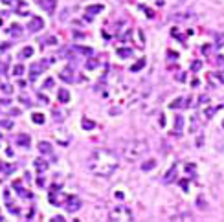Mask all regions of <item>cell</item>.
I'll list each match as a JSON object with an SVG mask.
<instances>
[{
	"instance_id": "6da1fadb",
	"label": "cell",
	"mask_w": 224,
	"mask_h": 222,
	"mask_svg": "<svg viewBox=\"0 0 224 222\" xmlns=\"http://www.w3.org/2000/svg\"><path fill=\"white\" fill-rule=\"evenodd\" d=\"M118 156L108 149H96L90 154V171L98 176H110L118 169Z\"/></svg>"
},
{
	"instance_id": "7a4b0ae2",
	"label": "cell",
	"mask_w": 224,
	"mask_h": 222,
	"mask_svg": "<svg viewBox=\"0 0 224 222\" xmlns=\"http://www.w3.org/2000/svg\"><path fill=\"white\" fill-rule=\"evenodd\" d=\"M147 149H149V143L145 140H132L123 147V158L127 161H136L147 152Z\"/></svg>"
},
{
	"instance_id": "3957f363",
	"label": "cell",
	"mask_w": 224,
	"mask_h": 222,
	"mask_svg": "<svg viewBox=\"0 0 224 222\" xmlns=\"http://www.w3.org/2000/svg\"><path fill=\"white\" fill-rule=\"evenodd\" d=\"M108 219L114 222H120V220H125V222H130L134 217H132V211L127 207V206H116L110 209L108 213Z\"/></svg>"
},
{
	"instance_id": "277c9868",
	"label": "cell",
	"mask_w": 224,
	"mask_h": 222,
	"mask_svg": "<svg viewBox=\"0 0 224 222\" xmlns=\"http://www.w3.org/2000/svg\"><path fill=\"white\" fill-rule=\"evenodd\" d=\"M64 207H66V211L74 213V211H77V209L81 207V200H79L75 195H70V197L64 198Z\"/></svg>"
},
{
	"instance_id": "5b68a950",
	"label": "cell",
	"mask_w": 224,
	"mask_h": 222,
	"mask_svg": "<svg viewBox=\"0 0 224 222\" xmlns=\"http://www.w3.org/2000/svg\"><path fill=\"white\" fill-rule=\"evenodd\" d=\"M42 9L48 13V15H53L55 13V7H57V0H39L37 2Z\"/></svg>"
},
{
	"instance_id": "8992f818",
	"label": "cell",
	"mask_w": 224,
	"mask_h": 222,
	"mask_svg": "<svg viewBox=\"0 0 224 222\" xmlns=\"http://www.w3.org/2000/svg\"><path fill=\"white\" fill-rule=\"evenodd\" d=\"M42 28H44V20H42L41 17H33V19L30 20V24H28V29H30V31H33V33L41 31Z\"/></svg>"
},
{
	"instance_id": "52a82bcc",
	"label": "cell",
	"mask_w": 224,
	"mask_h": 222,
	"mask_svg": "<svg viewBox=\"0 0 224 222\" xmlns=\"http://www.w3.org/2000/svg\"><path fill=\"white\" fill-rule=\"evenodd\" d=\"M59 79L64 81V83H74V68H72V66L62 68L61 74H59Z\"/></svg>"
},
{
	"instance_id": "ba28073f",
	"label": "cell",
	"mask_w": 224,
	"mask_h": 222,
	"mask_svg": "<svg viewBox=\"0 0 224 222\" xmlns=\"http://www.w3.org/2000/svg\"><path fill=\"white\" fill-rule=\"evenodd\" d=\"M42 70H44V64H42V62H33L31 68H30V72H31L30 77H31V79H37V75L41 74Z\"/></svg>"
},
{
	"instance_id": "9c48e42d",
	"label": "cell",
	"mask_w": 224,
	"mask_h": 222,
	"mask_svg": "<svg viewBox=\"0 0 224 222\" xmlns=\"http://www.w3.org/2000/svg\"><path fill=\"white\" fill-rule=\"evenodd\" d=\"M17 145H19V147H24V149H28V147H30V136H28V134H19V136H17Z\"/></svg>"
},
{
	"instance_id": "30bf717a",
	"label": "cell",
	"mask_w": 224,
	"mask_h": 222,
	"mask_svg": "<svg viewBox=\"0 0 224 222\" xmlns=\"http://www.w3.org/2000/svg\"><path fill=\"white\" fill-rule=\"evenodd\" d=\"M175 176H176V163H175V165H171V169L165 173L163 180H165V183H171V182L175 180Z\"/></svg>"
},
{
	"instance_id": "8fae6325",
	"label": "cell",
	"mask_w": 224,
	"mask_h": 222,
	"mask_svg": "<svg viewBox=\"0 0 224 222\" xmlns=\"http://www.w3.org/2000/svg\"><path fill=\"white\" fill-rule=\"evenodd\" d=\"M33 167H35L39 173H44V171H48V161H44L42 158H37V160L33 161Z\"/></svg>"
},
{
	"instance_id": "7c38bea8",
	"label": "cell",
	"mask_w": 224,
	"mask_h": 222,
	"mask_svg": "<svg viewBox=\"0 0 224 222\" xmlns=\"http://www.w3.org/2000/svg\"><path fill=\"white\" fill-rule=\"evenodd\" d=\"M37 149H39L41 154H52V145H50L48 141H39Z\"/></svg>"
},
{
	"instance_id": "4fadbf2b",
	"label": "cell",
	"mask_w": 224,
	"mask_h": 222,
	"mask_svg": "<svg viewBox=\"0 0 224 222\" xmlns=\"http://www.w3.org/2000/svg\"><path fill=\"white\" fill-rule=\"evenodd\" d=\"M222 77H219L217 74H208V83L211 84V86H219L221 83H222Z\"/></svg>"
},
{
	"instance_id": "5bb4252c",
	"label": "cell",
	"mask_w": 224,
	"mask_h": 222,
	"mask_svg": "<svg viewBox=\"0 0 224 222\" xmlns=\"http://www.w3.org/2000/svg\"><path fill=\"white\" fill-rule=\"evenodd\" d=\"M103 9H105V7H103L101 4H96V6H88V7H86V15H92V17H94L96 13H101Z\"/></svg>"
},
{
	"instance_id": "9a60e30c",
	"label": "cell",
	"mask_w": 224,
	"mask_h": 222,
	"mask_svg": "<svg viewBox=\"0 0 224 222\" xmlns=\"http://www.w3.org/2000/svg\"><path fill=\"white\" fill-rule=\"evenodd\" d=\"M57 97H59L61 103H68V101H70V92H68L66 88H61V90L57 92Z\"/></svg>"
},
{
	"instance_id": "2e32d148",
	"label": "cell",
	"mask_w": 224,
	"mask_h": 222,
	"mask_svg": "<svg viewBox=\"0 0 224 222\" xmlns=\"http://www.w3.org/2000/svg\"><path fill=\"white\" fill-rule=\"evenodd\" d=\"M184 129V118L182 116H176L175 118V134H180Z\"/></svg>"
},
{
	"instance_id": "e0dca14e",
	"label": "cell",
	"mask_w": 224,
	"mask_h": 222,
	"mask_svg": "<svg viewBox=\"0 0 224 222\" xmlns=\"http://www.w3.org/2000/svg\"><path fill=\"white\" fill-rule=\"evenodd\" d=\"M116 53H118V57H121V59H129V57L132 55L130 48H118V50H116Z\"/></svg>"
},
{
	"instance_id": "ac0fdd59",
	"label": "cell",
	"mask_w": 224,
	"mask_h": 222,
	"mask_svg": "<svg viewBox=\"0 0 224 222\" xmlns=\"http://www.w3.org/2000/svg\"><path fill=\"white\" fill-rule=\"evenodd\" d=\"M154 167H156V160H154V158H151V160H147V161H143L142 163L143 171H153Z\"/></svg>"
},
{
	"instance_id": "d6986e66",
	"label": "cell",
	"mask_w": 224,
	"mask_h": 222,
	"mask_svg": "<svg viewBox=\"0 0 224 222\" xmlns=\"http://www.w3.org/2000/svg\"><path fill=\"white\" fill-rule=\"evenodd\" d=\"M81 125H83V129H85V130H92V129H94V127H96V123H94V121L86 120V118H83Z\"/></svg>"
},
{
	"instance_id": "ffe728a7",
	"label": "cell",
	"mask_w": 224,
	"mask_h": 222,
	"mask_svg": "<svg viewBox=\"0 0 224 222\" xmlns=\"http://www.w3.org/2000/svg\"><path fill=\"white\" fill-rule=\"evenodd\" d=\"M31 121H33V123H37V125H42V123H44V114L35 112V114L31 116Z\"/></svg>"
},
{
	"instance_id": "44dd1931",
	"label": "cell",
	"mask_w": 224,
	"mask_h": 222,
	"mask_svg": "<svg viewBox=\"0 0 224 222\" xmlns=\"http://www.w3.org/2000/svg\"><path fill=\"white\" fill-rule=\"evenodd\" d=\"M143 66H145V59H140L138 62H134V64L130 66V72H140Z\"/></svg>"
},
{
	"instance_id": "7402d4cb",
	"label": "cell",
	"mask_w": 224,
	"mask_h": 222,
	"mask_svg": "<svg viewBox=\"0 0 224 222\" xmlns=\"http://www.w3.org/2000/svg\"><path fill=\"white\" fill-rule=\"evenodd\" d=\"M21 55H22V57H24V59H28V57H31V55H33V48H31V46H26V48H22Z\"/></svg>"
},
{
	"instance_id": "603a6c76",
	"label": "cell",
	"mask_w": 224,
	"mask_h": 222,
	"mask_svg": "<svg viewBox=\"0 0 224 222\" xmlns=\"http://www.w3.org/2000/svg\"><path fill=\"white\" fill-rule=\"evenodd\" d=\"M9 31H11V35H13V37H21V35H22V28H21V26H17V24H13Z\"/></svg>"
},
{
	"instance_id": "cb8c5ba5",
	"label": "cell",
	"mask_w": 224,
	"mask_h": 222,
	"mask_svg": "<svg viewBox=\"0 0 224 222\" xmlns=\"http://www.w3.org/2000/svg\"><path fill=\"white\" fill-rule=\"evenodd\" d=\"M215 46H219V48L224 46V33H217L215 35Z\"/></svg>"
},
{
	"instance_id": "d4e9b609",
	"label": "cell",
	"mask_w": 224,
	"mask_h": 222,
	"mask_svg": "<svg viewBox=\"0 0 224 222\" xmlns=\"http://www.w3.org/2000/svg\"><path fill=\"white\" fill-rule=\"evenodd\" d=\"M75 52H79L83 55H92V50H90V48H85V46H75Z\"/></svg>"
},
{
	"instance_id": "484cf974",
	"label": "cell",
	"mask_w": 224,
	"mask_h": 222,
	"mask_svg": "<svg viewBox=\"0 0 224 222\" xmlns=\"http://www.w3.org/2000/svg\"><path fill=\"white\" fill-rule=\"evenodd\" d=\"M169 106H171V108H180V106H184V99H182V97H176V99L173 101Z\"/></svg>"
},
{
	"instance_id": "4316f807",
	"label": "cell",
	"mask_w": 224,
	"mask_h": 222,
	"mask_svg": "<svg viewBox=\"0 0 224 222\" xmlns=\"http://www.w3.org/2000/svg\"><path fill=\"white\" fill-rule=\"evenodd\" d=\"M22 74H24V66H22V64H17V66L13 68V75H17V77H21Z\"/></svg>"
},
{
	"instance_id": "83f0119b",
	"label": "cell",
	"mask_w": 224,
	"mask_h": 222,
	"mask_svg": "<svg viewBox=\"0 0 224 222\" xmlns=\"http://www.w3.org/2000/svg\"><path fill=\"white\" fill-rule=\"evenodd\" d=\"M197 206H199V209H206V200H204V197L202 195H200V197H199V198H197Z\"/></svg>"
},
{
	"instance_id": "f1b7e54d",
	"label": "cell",
	"mask_w": 224,
	"mask_h": 222,
	"mask_svg": "<svg viewBox=\"0 0 224 222\" xmlns=\"http://www.w3.org/2000/svg\"><path fill=\"white\" fill-rule=\"evenodd\" d=\"M200 68H202V62H200V61H195V62H191V70H193V72H199Z\"/></svg>"
},
{
	"instance_id": "f546056e",
	"label": "cell",
	"mask_w": 224,
	"mask_h": 222,
	"mask_svg": "<svg viewBox=\"0 0 224 222\" xmlns=\"http://www.w3.org/2000/svg\"><path fill=\"white\" fill-rule=\"evenodd\" d=\"M204 114H206V118H211V116L215 114V108H213V106H208V108L204 110Z\"/></svg>"
},
{
	"instance_id": "4dcf8cb0",
	"label": "cell",
	"mask_w": 224,
	"mask_h": 222,
	"mask_svg": "<svg viewBox=\"0 0 224 222\" xmlns=\"http://www.w3.org/2000/svg\"><path fill=\"white\" fill-rule=\"evenodd\" d=\"M44 42H46V44H50V46H53V44H57V37H53V35H50V37H48V39L44 40Z\"/></svg>"
},
{
	"instance_id": "1f68e13d",
	"label": "cell",
	"mask_w": 224,
	"mask_h": 222,
	"mask_svg": "<svg viewBox=\"0 0 224 222\" xmlns=\"http://www.w3.org/2000/svg\"><path fill=\"white\" fill-rule=\"evenodd\" d=\"M96 66H98V61L96 59H92V61L86 62V68H88V70H92V68H96Z\"/></svg>"
},
{
	"instance_id": "d6a6232c",
	"label": "cell",
	"mask_w": 224,
	"mask_h": 222,
	"mask_svg": "<svg viewBox=\"0 0 224 222\" xmlns=\"http://www.w3.org/2000/svg\"><path fill=\"white\" fill-rule=\"evenodd\" d=\"M50 86H53V79H52V77H48V79L44 81V84H42V88H50Z\"/></svg>"
},
{
	"instance_id": "836d02e7",
	"label": "cell",
	"mask_w": 224,
	"mask_h": 222,
	"mask_svg": "<svg viewBox=\"0 0 224 222\" xmlns=\"http://www.w3.org/2000/svg\"><path fill=\"white\" fill-rule=\"evenodd\" d=\"M4 6H7V7H11V6H15V0H0Z\"/></svg>"
},
{
	"instance_id": "e575fe53",
	"label": "cell",
	"mask_w": 224,
	"mask_h": 222,
	"mask_svg": "<svg viewBox=\"0 0 224 222\" xmlns=\"http://www.w3.org/2000/svg\"><path fill=\"white\" fill-rule=\"evenodd\" d=\"M180 183H182V189L187 193V191H189V183H187V180H180Z\"/></svg>"
},
{
	"instance_id": "d590c367",
	"label": "cell",
	"mask_w": 224,
	"mask_h": 222,
	"mask_svg": "<svg viewBox=\"0 0 224 222\" xmlns=\"http://www.w3.org/2000/svg\"><path fill=\"white\" fill-rule=\"evenodd\" d=\"M2 92H6V94H11V86H9V84H2Z\"/></svg>"
},
{
	"instance_id": "8d00e7d4",
	"label": "cell",
	"mask_w": 224,
	"mask_h": 222,
	"mask_svg": "<svg viewBox=\"0 0 224 222\" xmlns=\"http://www.w3.org/2000/svg\"><path fill=\"white\" fill-rule=\"evenodd\" d=\"M0 125H2V127H6V129H11V127H13V123H11V121H0Z\"/></svg>"
},
{
	"instance_id": "74e56055",
	"label": "cell",
	"mask_w": 224,
	"mask_h": 222,
	"mask_svg": "<svg viewBox=\"0 0 224 222\" xmlns=\"http://www.w3.org/2000/svg\"><path fill=\"white\" fill-rule=\"evenodd\" d=\"M185 171H187V173H191V171H197V167H195L193 163H189V165H185Z\"/></svg>"
},
{
	"instance_id": "f35d334b",
	"label": "cell",
	"mask_w": 224,
	"mask_h": 222,
	"mask_svg": "<svg viewBox=\"0 0 224 222\" xmlns=\"http://www.w3.org/2000/svg\"><path fill=\"white\" fill-rule=\"evenodd\" d=\"M52 220H53V222H61V220H64V219H62V217H59V215H57V217H53V219H52Z\"/></svg>"
},
{
	"instance_id": "ab89813d",
	"label": "cell",
	"mask_w": 224,
	"mask_h": 222,
	"mask_svg": "<svg viewBox=\"0 0 224 222\" xmlns=\"http://www.w3.org/2000/svg\"><path fill=\"white\" fill-rule=\"evenodd\" d=\"M222 129H224V120H222Z\"/></svg>"
}]
</instances>
